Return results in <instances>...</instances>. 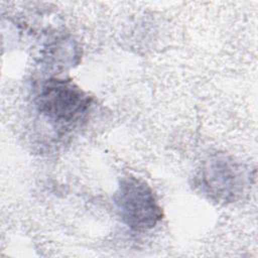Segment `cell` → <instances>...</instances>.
Listing matches in <instances>:
<instances>
[{
    "label": "cell",
    "instance_id": "1",
    "mask_svg": "<svg viewBox=\"0 0 258 258\" xmlns=\"http://www.w3.org/2000/svg\"><path fill=\"white\" fill-rule=\"evenodd\" d=\"M249 177L243 163L227 155H215L204 161L195 176V185L209 199L228 204L242 197Z\"/></svg>",
    "mask_w": 258,
    "mask_h": 258
},
{
    "label": "cell",
    "instance_id": "3",
    "mask_svg": "<svg viewBox=\"0 0 258 258\" xmlns=\"http://www.w3.org/2000/svg\"><path fill=\"white\" fill-rule=\"evenodd\" d=\"M35 102L38 112L49 121L71 125L87 113L92 99L74 82L51 78L40 85Z\"/></svg>",
    "mask_w": 258,
    "mask_h": 258
},
{
    "label": "cell",
    "instance_id": "2",
    "mask_svg": "<svg viewBox=\"0 0 258 258\" xmlns=\"http://www.w3.org/2000/svg\"><path fill=\"white\" fill-rule=\"evenodd\" d=\"M113 200L122 222L134 231L153 229L163 218L153 189L139 177L123 176Z\"/></svg>",
    "mask_w": 258,
    "mask_h": 258
}]
</instances>
